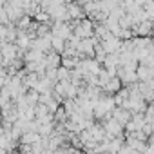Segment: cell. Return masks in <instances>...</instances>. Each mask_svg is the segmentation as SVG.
Instances as JSON below:
<instances>
[{
  "mask_svg": "<svg viewBox=\"0 0 154 154\" xmlns=\"http://www.w3.org/2000/svg\"><path fill=\"white\" fill-rule=\"evenodd\" d=\"M120 89H122V82H120V80L116 78V76H114V78H111V80L105 84V87H103L102 91H103L105 94H109V93L112 94V93H118Z\"/></svg>",
  "mask_w": 154,
  "mask_h": 154,
  "instance_id": "obj_6",
  "label": "cell"
},
{
  "mask_svg": "<svg viewBox=\"0 0 154 154\" xmlns=\"http://www.w3.org/2000/svg\"><path fill=\"white\" fill-rule=\"evenodd\" d=\"M60 80H69V69H65L62 65L56 69V82H60Z\"/></svg>",
  "mask_w": 154,
  "mask_h": 154,
  "instance_id": "obj_8",
  "label": "cell"
},
{
  "mask_svg": "<svg viewBox=\"0 0 154 154\" xmlns=\"http://www.w3.org/2000/svg\"><path fill=\"white\" fill-rule=\"evenodd\" d=\"M58 2H62V4H71L72 0H58Z\"/></svg>",
  "mask_w": 154,
  "mask_h": 154,
  "instance_id": "obj_9",
  "label": "cell"
},
{
  "mask_svg": "<svg viewBox=\"0 0 154 154\" xmlns=\"http://www.w3.org/2000/svg\"><path fill=\"white\" fill-rule=\"evenodd\" d=\"M102 129H103V132H105L107 138H116V136H120V134L123 132V127H122L116 120H112V118L105 120V123L102 125Z\"/></svg>",
  "mask_w": 154,
  "mask_h": 154,
  "instance_id": "obj_1",
  "label": "cell"
},
{
  "mask_svg": "<svg viewBox=\"0 0 154 154\" xmlns=\"http://www.w3.org/2000/svg\"><path fill=\"white\" fill-rule=\"evenodd\" d=\"M0 154H8V150L6 149H0Z\"/></svg>",
  "mask_w": 154,
  "mask_h": 154,
  "instance_id": "obj_10",
  "label": "cell"
},
{
  "mask_svg": "<svg viewBox=\"0 0 154 154\" xmlns=\"http://www.w3.org/2000/svg\"><path fill=\"white\" fill-rule=\"evenodd\" d=\"M42 60H44V63H45V69H56V67H60V54L54 53V51L45 53Z\"/></svg>",
  "mask_w": 154,
  "mask_h": 154,
  "instance_id": "obj_3",
  "label": "cell"
},
{
  "mask_svg": "<svg viewBox=\"0 0 154 154\" xmlns=\"http://www.w3.org/2000/svg\"><path fill=\"white\" fill-rule=\"evenodd\" d=\"M38 140H40V136L35 131H27V132H22L20 134V145H33Z\"/></svg>",
  "mask_w": 154,
  "mask_h": 154,
  "instance_id": "obj_5",
  "label": "cell"
},
{
  "mask_svg": "<svg viewBox=\"0 0 154 154\" xmlns=\"http://www.w3.org/2000/svg\"><path fill=\"white\" fill-rule=\"evenodd\" d=\"M111 118H112V120H116V122L123 127V125L131 120V112H129V111H125V109H122V107H114V109H112V112H111Z\"/></svg>",
  "mask_w": 154,
  "mask_h": 154,
  "instance_id": "obj_2",
  "label": "cell"
},
{
  "mask_svg": "<svg viewBox=\"0 0 154 154\" xmlns=\"http://www.w3.org/2000/svg\"><path fill=\"white\" fill-rule=\"evenodd\" d=\"M63 47H65V40H62V38L51 35V51L62 54V53H63Z\"/></svg>",
  "mask_w": 154,
  "mask_h": 154,
  "instance_id": "obj_7",
  "label": "cell"
},
{
  "mask_svg": "<svg viewBox=\"0 0 154 154\" xmlns=\"http://www.w3.org/2000/svg\"><path fill=\"white\" fill-rule=\"evenodd\" d=\"M136 78L138 82H145V80H152V67H147V65H140L136 67Z\"/></svg>",
  "mask_w": 154,
  "mask_h": 154,
  "instance_id": "obj_4",
  "label": "cell"
}]
</instances>
